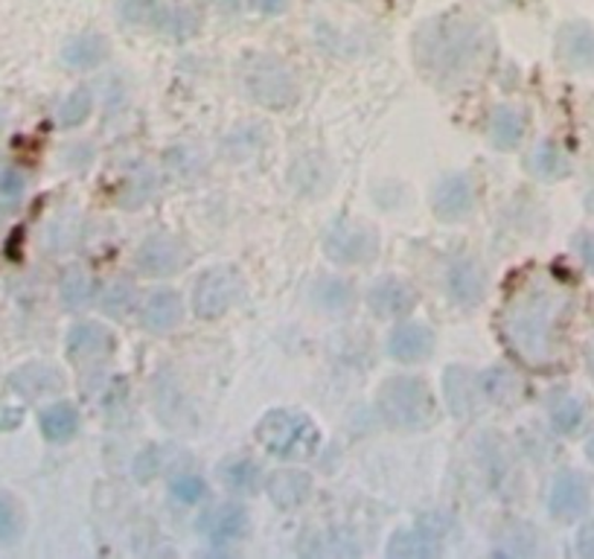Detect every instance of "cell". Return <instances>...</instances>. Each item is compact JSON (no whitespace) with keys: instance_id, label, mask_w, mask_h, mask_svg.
<instances>
[{"instance_id":"obj_25","label":"cell","mask_w":594,"mask_h":559,"mask_svg":"<svg viewBox=\"0 0 594 559\" xmlns=\"http://www.w3.org/2000/svg\"><path fill=\"white\" fill-rule=\"evenodd\" d=\"M353 286L350 280H323L321 286L315 288V300L321 304L327 312H347L353 306Z\"/></svg>"},{"instance_id":"obj_30","label":"cell","mask_w":594,"mask_h":559,"mask_svg":"<svg viewBox=\"0 0 594 559\" xmlns=\"http://www.w3.org/2000/svg\"><path fill=\"white\" fill-rule=\"evenodd\" d=\"M135 306V288L128 286L126 280H114L105 292H102V309L114 318L126 315Z\"/></svg>"},{"instance_id":"obj_15","label":"cell","mask_w":594,"mask_h":559,"mask_svg":"<svg viewBox=\"0 0 594 559\" xmlns=\"http://www.w3.org/2000/svg\"><path fill=\"white\" fill-rule=\"evenodd\" d=\"M68 353L77 362H94L114 353V335L100 323H79L68 335Z\"/></svg>"},{"instance_id":"obj_7","label":"cell","mask_w":594,"mask_h":559,"mask_svg":"<svg viewBox=\"0 0 594 559\" xmlns=\"http://www.w3.org/2000/svg\"><path fill=\"white\" fill-rule=\"evenodd\" d=\"M135 263L146 277H170V274L184 269L187 251H184L179 239L167 237V233H155V237H149L144 246L137 248Z\"/></svg>"},{"instance_id":"obj_29","label":"cell","mask_w":594,"mask_h":559,"mask_svg":"<svg viewBox=\"0 0 594 559\" xmlns=\"http://www.w3.org/2000/svg\"><path fill=\"white\" fill-rule=\"evenodd\" d=\"M481 393H487L493 402H510L518 393V381L513 379V373L493 367L481 376Z\"/></svg>"},{"instance_id":"obj_32","label":"cell","mask_w":594,"mask_h":559,"mask_svg":"<svg viewBox=\"0 0 594 559\" xmlns=\"http://www.w3.org/2000/svg\"><path fill=\"white\" fill-rule=\"evenodd\" d=\"M204 481L196 472H181L175 481H172V495L181 501V504H196V501L204 499Z\"/></svg>"},{"instance_id":"obj_13","label":"cell","mask_w":594,"mask_h":559,"mask_svg":"<svg viewBox=\"0 0 594 559\" xmlns=\"http://www.w3.org/2000/svg\"><path fill=\"white\" fill-rule=\"evenodd\" d=\"M560 59L574 70H594V30L583 21L566 24L557 35Z\"/></svg>"},{"instance_id":"obj_37","label":"cell","mask_w":594,"mask_h":559,"mask_svg":"<svg viewBox=\"0 0 594 559\" xmlns=\"http://www.w3.org/2000/svg\"><path fill=\"white\" fill-rule=\"evenodd\" d=\"M256 7L263 9V12H269V15H277V12L286 9V0H256Z\"/></svg>"},{"instance_id":"obj_27","label":"cell","mask_w":594,"mask_h":559,"mask_svg":"<svg viewBox=\"0 0 594 559\" xmlns=\"http://www.w3.org/2000/svg\"><path fill=\"white\" fill-rule=\"evenodd\" d=\"M91 297H94V280L88 277L85 272H79V269L65 274V280H61V300H65L68 309H82V306L91 304Z\"/></svg>"},{"instance_id":"obj_1","label":"cell","mask_w":594,"mask_h":559,"mask_svg":"<svg viewBox=\"0 0 594 559\" xmlns=\"http://www.w3.org/2000/svg\"><path fill=\"white\" fill-rule=\"evenodd\" d=\"M569 312V295L551 280H534L516 292L504 312V341L527 365H548L557 356V332Z\"/></svg>"},{"instance_id":"obj_4","label":"cell","mask_w":594,"mask_h":559,"mask_svg":"<svg viewBox=\"0 0 594 559\" xmlns=\"http://www.w3.org/2000/svg\"><path fill=\"white\" fill-rule=\"evenodd\" d=\"M248 91L265 109H286L297 96V85L292 73L272 59H256L248 70Z\"/></svg>"},{"instance_id":"obj_26","label":"cell","mask_w":594,"mask_h":559,"mask_svg":"<svg viewBox=\"0 0 594 559\" xmlns=\"http://www.w3.org/2000/svg\"><path fill=\"white\" fill-rule=\"evenodd\" d=\"M586 408L578 397H557L551 402V423L560 434H574L583 425Z\"/></svg>"},{"instance_id":"obj_17","label":"cell","mask_w":594,"mask_h":559,"mask_svg":"<svg viewBox=\"0 0 594 559\" xmlns=\"http://www.w3.org/2000/svg\"><path fill=\"white\" fill-rule=\"evenodd\" d=\"M309 492H312V478L304 469H281L269 481V495L283 510L300 507L309 499Z\"/></svg>"},{"instance_id":"obj_23","label":"cell","mask_w":594,"mask_h":559,"mask_svg":"<svg viewBox=\"0 0 594 559\" xmlns=\"http://www.w3.org/2000/svg\"><path fill=\"white\" fill-rule=\"evenodd\" d=\"M443 390H446L452 411L458 417H467L469 411H472V406H476V385L469 379V373L460 370V367H449V370H446Z\"/></svg>"},{"instance_id":"obj_8","label":"cell","mask_w":594,"mask_h":559,"mask_svg":"<svg viewBox=\"0 0 594 559\" xmlns=\"http://www.w3.org/2000/svg\"><path fill=\"white\" fill-rule=\"evenodd\" d=\"M548 507L557 518L562 522H571V518H580L589 510V483L583 475L578 472H562L551 487V499H548Z\"/></svg>"},{"instance_id":"obj_24","label":"cell","mask_w":594,"mask_h":559,"mask_svg":"<svg viewBox=\"0 0 594 559\" xmlns=\"http://www.w3.org/2000/svg\"><path fill=\"white\" fill-rule=\"evenodd\" d=\"M388 554H391V557H402V559L437 557L441 548H437L429 536L414 534V531H399L391 543H388Z\"/></svg>"},{"instance_id":"obj_36","label":"cell","mask_w":594,"mask_h":559,"mask_svg":"<svg viewBox=\"0 0 594 559\" xmlns=\"http://www.w3.org/2000/svg\"><path fill=\"white\" fill-rule=\"evenodd\" d=\"M578 551H580V557L594 559V525H586L583 531H580Z\"/></svg>"},{"instance_id":"obj_3","label":"cell","mask_w":594,"mask_h":559,"mask_svg":"<svg viewBox=\"0 0 594 559\" xmlns=\"http://www.w3.org/2000/svg\"><path fill=\"white\" fill-rule=\"evenodd\" d=\"M379 406H382L388 423H393L397 429H425L437 411L432 390L425 388L423 379H414V376H397V379L385 381Z\"/></svg>"},{"instance_id":"obj_20","label":"cell","mask_w":594,"mask_h":559,"mask_svg":"<svg viewBox=\"0 0 594 559\" xmlns=\"http://www.w3.org/2000/svg\"><path fill=\"white\" fill-rule=\"evenodd\" d=\"M79 429V414L77 408L70 402H56L42 414V432L47 441L53 443H65L70 441Z\"/></svg>"},{"instance_id":"obj_28","label":"cell","mask_w":594,"mask_h":559,"mask_svg":"<svg viewBox=\"0 0 594 559\" xmlns=\"http://www.w3.org/2000/svg\"><path fill=\"white\" fill-rule=\"evenodd\" d=\"M221 478L233 492H254L263 475H260V466L251 464V460H233V464H225Z\"/></svg>"},{"instance_id":"obj_10","label":"cell","mask_w":594,"mask_h":559,"mask_svg":"<svg viewBox=\"0 0 594 559\" xmlns=\"http://www.w3.org/2000/svg\"><path fill=\"white\" fill-rule=\"evenodd\" d=\"M184 318V300L172 288H158L140 306V323L152 332L175 330Z\"/></svg>"},{"instance_id":"obj_16","label":"cell","mask_w":594,"mask_h":559,"mask_svg":"<svg viewBox=\"0 0 594 559\" xmlns=\"http://www.w3.org/2000/svg\"><path fill=\"white\" fill-rule=\"evenodd\" d=\"M198 531L210 536L213 543H230V539H239V536L248 531L245 510L237 507V504H221V507L204 513L202 522H198Z\"/></svg>"},{"instance_id":"obj_5","label":"cell","mask_w":594,"mask_h":559,"mask_svg":"<svg viewBox=\"0 0 594 559\" xmlns=\"http://www.w3.org/2000/svg\"><path fill=\"white\" fill-rule=\"evenodd\" d=\"M239 295H242V280L233 269H210L198 277L193 306L202 318H219L237 304Z\"/></svg>"},{"instance_id":"obj_31","label":"cell","mask_w":594,"mask_h":559,"mask_svg":"<svg viewBox=\"0 0 594 559\" xmlns=\"http://www.w3.org/2000/svg\"><path fill=\"white\" fill-rule=\"evenodd\" d=\"M91 105H94V100H91V91H85V88L70 93L59 109L61 126H79V123L88 119V114H91Z\"/></svg>"},{"instance_id":"obj_33","label":"cell","mask_w":594,"mask_h":559,"mask_svg":"<svg viewBox=\"0 0 594 559\" xmlns=\"http://www.w3.org/2000/svg\"><path fill=\"white\" fill-rule=\"evenodd\" d=\"M21 534V510L9 495H0V543H12Z\"/></svg>"},{"instance_id":"obj_12","label":"cell","mask_w":594,"mask_h":559,"mask_svg":"<svg viewBox=\"0 0 594 559\" xmlns=\"http://www.w3.org/2000/svg\"><path fill=\"white\" fill-rule=\"evenodd\" d=\"M434 213L441 219H460L467 216L472 207H476V190H472V181L467 175H449L443 179L434 190Z\"/></svg>"},{"instance_id":"obj_19","label":"cell","mask_w":594,"mask_h":559,"mask_svg":"<svg viewBox=\"0 0 594 559\" xmlns=\"http://www.w3.org/2000/svg\"><path fill=\"white\" fill-rule=\"evenodd\" d=\"M525 128L527 119L522 111L501 105V109L493 111V117H490V140H493L499 149H513V146L522 144Z\"/></svg>"},{"instance_id":"obj_21","label":"cell","mask_w":594,"mask_h":559,"mask_svg":"<svg viewBox=\"0 0 594 559\" xmlns=\"http://www.w3.org/2000/svg\"><path fill=\"white\" fill-rule=\"evenodd\" d=\"M105 56H108V44L102 35H79L65 47V61L77 70L96 68Z\"/></svg>"},{"instance_id":"obj_11","label":"cell","mask_w":594,"mask_h":559,"mask_svg":"<svg viewBox=\"0 0 594 559\" xmlns=\"http://www.w3.org/2000/svg\"><path fill=\"white\" fill-rule=\"evenodd\" d=\"M434 350V335L423 323H399L388 335V356L397 362H423Z\"/></svg>"},{"instance_id":"obj_35","label":"cell","mask_w":594,"mask_h":559,"mask_svg":"<svg viewBox=\"0 0 594 559\" xmlns=\"http://www.w3.org/2000/svg\"><path fill=\"white\" fill-rule=\"evenodd\" d=\"M24 193V175H18L15 170L0 172V195L3 198H18Z\"/></svg>"},{"instance_id":"obj_34","label":"cell","mask_w":594,"mask_h":559,"mask_svg":"<svg viewBox=\"0 0 594 559\" xmlns=\"http://www.w3.org/2000/svg\"><path fill=\"white\" fill-rule=\"evenodd\" d=\"M574 254L589 274H594V230H580L574 237Z\"/></svg>"},{"instance_id":"obj_39","label":"cell","mask_w":594,"mask_h":559,"mask_svg":"<svg viewBox=\"0 0 594 559\" xmlns=\"http://www.w3.org/2000/svg\"><path fill=\"white\" fill-rule=\"evenodd\" d=\"M589 362H592V370H594V341H592V350H589Z\"/></svg>"},{"instance_id":"obj_38","label":"cell","mask_w":594,"mask_h":559,"mask_svg":"<svg viewBox=\"0 0 594 559\" xmlns=\"http://www.w3.org/2000/svg\"><path fill=\"white\" fill-rule=\"evenodd\" d=\"M586 455H589V460L594 464V434H592V441H589V446H586Z\"/></svg>"},{"instance_id":"obj_14","label":"cell","mask_w":594,"mask_h":559,"mask_svg":"<svg viewBox=\"0 0 594 559\" xmlns=\"http://www.w3.org/2000/svg\"><path fill=\"white\" fill-rule=\"evenodd\" d=\"M449 295L460 306H478L487 295V274L476 260H458L449 269Z\"/></svg>"},{"instance_id":"obj_18","label":"cell","mask_w":594,"mask_h":559,"mask_svg":"<svg viewBox=\"0 0 594 559\" xmlns=\"http://www.w3.org/2000/svg\"><path fill=\"white\" fill-rule=\"evenodd\" d=\"M527 170L534 172L536 179L542 181H560L569 175V158L562 152L560 146L553 144V140H542V144H536L527 155Z\"/></svg>"},{"instance_id":"obj_9","label":"cell","mask_w":594,"mask_h":559,"mask_svg":"<svg viewBox=\"0 0 594 559\" xmlns=\"http://www.w3.org/2000/svg\"><path fill=\"white\" fill-rule=\"evenodd\" d=\"M414 288L397 277L376 280L370 292H367V306H370L379 318H402V315L414 309Z\"/></svg>"},{"instance_id":"obj_6","label":"cell","mask_w":594,"mask_h":559,"mask_svg":"<svg viewBox=\"0 0 594 559\" xmlns=\"http://www.w3.org/2000/svg\"><path fill=\"white\" fill-rule=\"evenodd\" d=\"M323 251L335 263L358 265L374 260L376 251H379V242H376L374 230L362 228V225H353V221H339L327 230L323 237Z\"/></svg>"},{"instance_id":"obj_2","label":"cell","mask_w":594,"mask_h":559,"mask_svg":"<svg viewBox=\"0 0 594 559\" xmlns=\"http://www.w3.org/2000/svg\"><path fill=\"white\" fill-rule=\"evenodd\" d=\"M256 441L265 452H272L277 458L295 460L309 458L321 446V432L306 414L297 411H272L265 414L256 425Z\"/></svg>"},{"instance_id":"obj_22","label":"cell","mask_w":594,"mask_h":559,"mask_svg":"<svg viewBox=\"0 0 594 559\" xmlns=\"http://www.w3.org/2000/svg\"><path fill=\"white\" fill-rule=\"evenodd\" d=\"M12 385H15L24 397H47V393H56V390H59L61 379H59V373L53 370V367L30 365V367H24V370L15 373Z\"/></svg>"}]
</instances>
